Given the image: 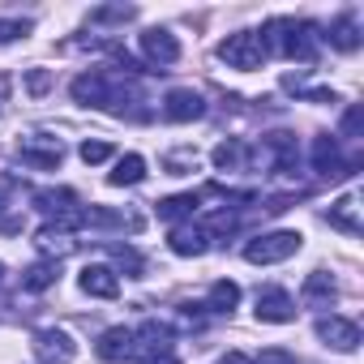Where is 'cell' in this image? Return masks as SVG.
<instances>
[{
  "label": "cell",
  "instance_id": "cell-12",
  "mask_svg": "<svg viewBox=\"0 0 364 364\" xmlns=\"http://www.w3.org/2000/svg\"><path fill=\"white\" fill-rule=\"evenodd\" d=\"M82 291L99 296V300H116L120 296V279H116L112 266H86L82 270Z\"/></svg>",
  "mask_w": 364,
  "mask_h": 364
},
{
  "label": "cell",
  "instance_id": "cell-29",
  "mask_svg": "<svg viewBox=\"0 0 364 364\" xmlns=\"http://www.w3.org/2000/svg\"><path fill=\"white\" fill-rule=\"evenodd\" d=\"M343 133H360V107H351V112L343 116Z\"/></svg>",
  "mask_w": 364,
  "mask_h": 364
},
{
  "label": "cell",
  "instance_id": "cell-28",
  "mask_svg": "<svg viewBox=\"0 0 364 364\" xmlns=\"http://www.w3.org/2000/svg\"><path fill=\"white\" fill-rule=\"evenodd\" d=\"M253 364H296L287 351H262V360H253Z\"/></svg>",
  "mask_w": 364,
  "mask_h": 364
},
{
  "label": "cell",
  "instance_id": "cell-20",
  "mask_svg": "<svg viewBox=\"0 0 364 364\" xmlns=\"http://www.w3.org/2000/svg\"><path fill=\"white\" fill-rule=\"evenodd\" d=\"M266 146L274 150V167H279V171H291V167H296V137H291V133H270Z\"/></svg>",
  "mask_w": 364,
  "mask_h": 364
},
{
  "label": "cell",
  "instance_id": "cell-2",
  "mask_svg": "<svg viewBox=\"0 0 364 364\" xmlns=\"http://www.w3.org/2000/svg\"><path fill=\"white\" fill-rule=\"evenodd\" d=\"M266 52H279V56H296V60H313L317 56V31L309 22H296V18H274L266 31H257Z\"/></svg>",
  "mask_w": 364,
  "mask_h": 364
},
{
  "label": "cell",
  "instance_id": "cell-30",
  "mask_svg": "<svg viewBox=\"0 0 364 364\" xmlns=\"http://www.w3.org/2000/svg\"><path fill=\"white\" fill-rule=\"evenodd\" d=\"M48 82H52L48 73H31V90H35V95H43V90H48Z\"/></svg>",
  "mask_w": 364,
  "mask_h": 364
},
{
  "label": "cell",
  "instance_id": "cell-6",
  "mask_svg": "<svg viewBox=\"0 0 364 364\" xmlns=\"http://www.w3.org/2000/svg\"><path fill=\"white\" fill-rule=\"evenodd\" d=\"M257 321H270V326L296 321V300H291L283 287H266V291H257Z\"/></svg>",
  "mask_w": 364,
  "mask_h": 364
},
{
  "label": "cell",
  "instance_id": "cell-19",
  "mask_svg": "<svg viewBox=\"0 0 364 364\" xmlns=\"http://www.w3.org/2000/svg\"><path fill=\"white\" fill-rule=\"evenodd\" d=\"M240 304V287L232 283V279H219L215 287H210V300H206V309L210 313H232Z\"/></svg>",
  "mask_w": 364,
  "mask_h": 364
},
{
  "label": "cell",
  "instance_id": "cell-23",
  "mask_svg": "<svg viewBox=\"0 0 364 364\" xmlns=\"http://www.w3.org/2000/svg\"><path fill=\"white\" fill-rule=\"evenodd\" d=\"M304 300H334V279L321 274V270H313L304 279Z\"/></svg>",
  "mask_w": 364,
  "mask_h": 364
},
{
  "label": "cell",
  "instance_id": "cell-15",
  "mask_svg": "<svg viewBox=\"0 0 364 364\" xmlns=\"http://www.w3.org/2000/svg\"><path fill=\"white\" fill-rule=\"evenodd\" d=\"M112 185L116 189H124V185H141L146 180V159L141 154H124V159H116V167H112Z\"/></svg>",
  "mask_w": 364,
  "mask_h": 364
},
{
  "label": "cell",
  "instance_id": "cell-11",
  "mask_svg": "<svg viewBox=\"0 0 364 364\" xmlns=\"http://www.w3.org/2000/svg\"><path fill=\"white\" fill-rule=\"evenodd\" d=\"M210 240H215V236H210L206 228H198V223H180V228H171V240H167V245H171L176 257H202V253L210 249Z\"/></svg>",
  "mask_w": 364,
  "mask_h": 364
},
{
  "label": "cell",
  "instance_id": "cell-31",
  "mask_svg": "<svg viewBox=\"0 0 364 364\" xmlns=\"http://www.w3.org/2000/svg\"><path fill=\"white\" fill-rule=\"evenodd\" d=\"M137 364H180V360L167 351V355H146V360H137Z\"/></svg>",
  "mask_w": 364,
  "mask_h": 364
},
{
  "label": "cell",
  "instance_id": "cell-26",
  "mask_svg": "<svg viewBox=\"0 0 364 364\" xmlns=\"http://www.w3.org/2000/svg\"><path fill=\"white\" fill-rule=\"evenodd\" d=\"M22 35H31V22L26 18H0V43H14Z\"/></svg>",
  "mask_w": 364,
  "mask_h": 364
},
{
  "label": "cell",
  "instance_id": "cell-16",
  "mask_svg": "<svg viewBox=\"0 0 364 364\" xmlns=\"http://www.w3.org/2000/svg\"><path fill=\"white\" fill-rule=\"evenodd\" d=\"M326 39H330V48H338V52H355V48H360V26H355V18H351V14L334 18Z\"/></svg>",
  "mask_w": 364,
  "mask_h": 364
},
{
  "label": "cell",
  "instance_id": "cell-7",
  "mask_svg": "<svg viewBox=\"0 0 364 364\" xmlns=\"http://www.w3.org/2000/svg\"><path fill=\"white\" fill-rule=\"evenodd\" d=\"M317 338L334 351H355L360 347V326L347 321V317H321L317 321Z\"/></svg>",
  "mask_w": 364,
  "mask_h": 364
},
{
  "label": "cell",
  "instance_id": "cell-22",
  "mask_svg": "<svg viewBox=\"0 0 364 364\" xmlns=\"http://www.w3.org/2000/svg\"><path fill=\"white\" fill-rule=\"evenodd\" d=\"M198 206H202V193H180V198L159 202V219H180V215H193Z\"/></svg>",
  "mask_w": 364,
  "mask_h": 364
},
{
  "label": "cell",
  "instance_id": "cell-25",
  "mask_svg": "<svg viewBox=\"0 0 364 364\" xmlns=\"http://www.w3.org/2000/svg\"><path fill=\"white\" fill-rule=\"evenodd\" d=\"M22 163H31V167H56V163H60V146H52V150L22 146Z\"/></svg>",
  "mask_w": 364,
  "mask_h": 364
},
{
  "label": "cell",
  "instance_id": "cell-21",
  "mask_svg": "<svg viewBox=\"0 0 364 364\" xmlns=\"http://www.w3.org/2000/svg\"><path fill=\"white\" fill-rule=\"evenodd\" d=\"M56 279H60V266H56V262H35V266L26 270L22 287H26V291H43V287H52Z\"/></svg>",
  "mask_w": 364,
  "mask_h": 364
},
{
  "label": "cell",
  "instance_id": "cell-3",
  "mask_svg": "<svg viewBox=\"0 0 364 364\" xmlns=\"http://www.w3.org/2000/svg\"><path fill=\"white\" fill-rule=\"evenodd\" d=\"M300 245H304L300 232H262V236H253V240L245 245V262H253V266H274V262L296 257Z\"/></svg>",
  "mask_w": 364,
  "mask_h": 364
},
{
  "label": "cell",
  "instance_id": "cell-9",
  "mask_svg": "<svg viewBox=\"0 0 364 364\" xmlns=\"http://www.w3.org/2000/svg\"><path fill=\"white\" fill-rule=\"evenodd\" d=\"M141 52H146V60L159 65V69H167V65L180 60V43H176V35L163 31V26H154V31L141 35Z\"/></svg>",
  "mask_w": 364,
  "mask_h": 364
},
{
  "label": "cell",
  "instance_id": "cell-5",
  "mask_svg": "<svg viewBox=\"0 0 364 364\" xmlns=\"http://www.w3.org/2000/svg\"><path fill=\"white\" fill-rule=\"evenodd\" d=\"M313 167H317V176H326V180H343V176L355 171V163H347V159L338 154V141H334V137H317V141H313Z\"/></svg>",
  "mask_w": 364,
  "mask_h": 364
},
{
  "label": "cell",
  "instance_id": "cell-17",
  "mask_svg": "<svg viewBox=\"0 0 364 364\" xmlns=\"http://www.w3.org/2000/svg\"><path fill=\"white\" fill-rule=\"evenodd\" d=\"M35 206L56 219V215L77 210V193H69V189H39V193H35Z\"/></svg>",
  "mask_w": 364,
  "mask_h": 364
},
{
  "label": "cell",
  "instance_id": "cell-14",
  "mask_svg": "<svg viewBox=\"0 0 364 364\" xmlns=\"http://www.w3.org/2000/svg\"><path fill=\"white\" fill-rule=\"evenodd\" d=\"M133 355V330H124V326H112V330H103V338H99V360H129Z\"/></svg>",
  "mask_w": 364,
  "mask_h": 364
},
{
  "label": "cell",
  "instance_id": "cell-1",
  "mask_svg": "<svg viewBox=\"0 0 364 364\" xmlns=\"http://www.w3.org/2000/svg\"><path fill=\"white\" fill-rule=\"evenodd\" d=\"M73 99H77L82 107H99V112H112V116H124V107L137 103V95H133L129 86H120V82H116L112 73H103V69L82 73V77L73 82Z\"/></svg>",
  "mask_w": 364,
  "mask_h": 364
},
{
  "label": "cell",
  "instance_id": "cell-18",
  "mask_svg": "<svg viewBox=\"0 0 364 364\" xmlns=\"http://www.w3.org/2000/svg\"><path fill=\"white\" fill-rule=\"evenodd\" d=\"M330 223H334L338 232H347V236L360 232V206H355V193H347V198H338V202L330 206Z\"/></svg>",
  "mask_w": 364,
  "mask_h": 364
},
{
  "label": "cell",
  "instance_id": "cell-24",
  "mask_svg": "<svg viewBox=\"0 0 364 364\" xmlns=\"http://www.w3.org/2000/svg\"><path fill=\"white\" fill-rule=\"evenodd\" d=\"M240 163H245V146H240V141H223V146H215V167L236 171Z\"/></svg>",
  "mask_w": 364,
  "mask_h": 364
},
{
  "label": "cell",
  "instance_id": "cell-27",
  "mask_svg": "<svg viewBox=\"0 0 364 364\" xmlns=\"http://www.w3.org/2000/svg\"><path fill=\"white\" fill-rule=\"evenodd\" d=\"M77 154H82V163H107L112 159V146L107 141H82Z\"/></svg>",
  "mask_w": 364,
  "mask_h": 364
},
{
  "label": "cell",
  "instance_id": "cell-32",
  "mask_svg": "<svg viewBox=\"0 0 364 364\" xmlns=\"http://www.w3.org/2000/svg\"><path fill=\"white\" fill-rule=\"evenodd\" d=\"M219 364H253V360H249V355H245V351H228V355H223V360H219Z\"/></svg>",
  "mask_w": 364,
  "mask_h": 364
},
{
  "label": "cell",
  "instance_id": "cell-33",
  "mask_svg": "<svg viewBox=\"0 0 364 364\" xmlns=\"http://www.w3.org/2000/svg\"><path fill=\"white\" fill-rule=\"evenodd\" d=\"M0 283H5V262H0Z\"/></svg>",
  "mask_w": 364,
  "mask_h": 364
},
{
  "label": "cell",
  "instance_id": "cell-13",
  "mask_svg": "<svg viewBox=\"0 0 364 364\" xmlns=\"http://www.w3.org/2000/svg\"><path fill=\"white\" fill-rule=\"evenodd\" d=\"M171 347V326L163 321H146L133 330V351H146V355H167Z\"/></svg>",
  "mask_w": 364,
  "mask_h": 364
},
{
  "label": "cell",
  "instance_id": "cell-10",
  "mask_svg": "<svg viewBox=\"0 0 364 364\" xmlns=\"http://www.w3.org/2000/svg\"><path fill=\"white\" fill-rule=\"evenodd\" d=\"M73 351H77V343H73L65 330H39V334H35V355H39L43 364H69Z\"/></svg>",
  "mask_w": 364,
  "mask_h": 364
},
{
  "label": "cell",
  "instance_id": "cell-8",
  "mask_svg": "<svg viewBox=\"0 0 364 364\" xmlns=\"http://www.w3.org/2000/svg\"><path fill=\"white\" fill-rule=\"evenodd\" d=\"M202 112H206V103H202V95H198V90H189V86L167 90V99H163V116H167V120H176V124H189V120H198Z\"/></svg>",
  "mask_w": 364,
  "mask_h": 364
},
{
  "label": "cell",
  "instance_id": "cell-4",
  "mask_svg": "<svg viewBox=\"0 0 364 364\" xmlns=\"http://www.w3.org/2000/svg\"><path fill=\"white\" fill-rule=\"evenodd\" d=\"M219 60H223L228 69H240V73L262 69V60H266V43H262L257 31H236V35H228V39L219 43Z\"/></svg>",
  "mask_w": 364,
  "mask_h": 364
}]
</instances>
